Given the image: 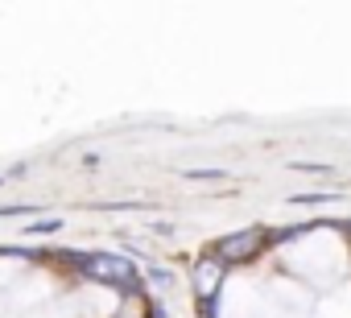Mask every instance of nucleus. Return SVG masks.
I'll return each instance as SVG.
<instances>
[{"instance_id":"1","label":"nucleus","mask_w":351,"mask_h":318,"mask_svg":"<svg viewBox=\"0 0 351 318\" xmlns=\"http://www.w3.org/2000/svg\"><path fill=\"white\" fill-rule=\"evenodd\" d=\"M75 265L91 277V281H108V285H124V289H136V273L124 256H108V252H95V256H75Z\"/></svg>"},{"instance_id":"2","label":"nucleus","mask_w":351,"mask_h":318,"mask_svg":"<svg viewBox=\"0 0 351 318\" xmlns=\"http://www.w3.org/2000/svg\"><path fill=\"white\" fill-rule=\"evenodd\" d=\"M265 244H269V236H265L261 228H244V232H232V236L215 240V260H219V265H244V260H252Z\"/></svg>"},{"instance_id":"3","label":"nucleus","mask_w":351,"mask_h":318,"mask_svg":"<svg viewBox=\"0 0 351 318\" xmlns=\"http://www.w3.org/2000/svg\"><path fill=\"white\" fill-rule=\"evenodd\" d=\"M219 281H223V265H219V260H199V265H195V289H199L203 302H215Z\"/></svg>"},{"instance_id":"4","label":"nucleus","mask_w":351,"mask_h":318,"mask_svg":"<svg viewBox=\"0 0 351 318\" xmlns=\"http://www.w3.org/2000/svg\"><path fill=\"white\" fill-rule=\"evenodd\" d=\"M58 228H62V219L54 215V219H38V223H29L25 232H29V236H50V232H58Z\"/></svg>"},{"instance_id":"5","label":"nucleus","mask_w":351,"mask_h":318,"mask_svg":"<svg viewBox=\"0 0 351 318\" xmlns=\"http://www.w3.org/2000/svg\"><path fill=\"white\" fill-rule=\"evenodd\" d=\"M186 178H191V182H223L228 174H223V170H186Z\"/></svg>"},{"instance_id":"6","label":"nucleus","mask_w":351,"mask_h":318,"mask_svg":"<svg viewBox=\"0 0 351 318\" xmlns=\"http://www.w3.org/2000/svg\"><path fill=\"white\" fill-rule=\"evenodd\" d=\"M289 170H298V174H335L330 166H310V162H293Z\"/></svg>"},{"instance_id":"7","label":"nucleus","mask_w":351,"mask_h":318,"mask_svg":"<svg viewBox=\"0 0 351 318\" xmlns=\"http://www.w3.org/2000/svg\"><path fill=\"white\" fill-rule=\"evenodd\" d=\"M34 207H0V219H13V215H29Z\"/></svg>"}]
</instances>
